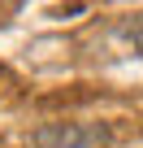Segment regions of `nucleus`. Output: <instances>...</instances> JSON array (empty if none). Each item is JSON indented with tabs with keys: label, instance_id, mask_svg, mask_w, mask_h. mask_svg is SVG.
<instances>
[{
	"label": "nucleus",
	"instance_id": "1",
	"mask_svg": "<svg viewBox=\"0 0 143 148\" xmlns=\"http://www.w3.org/2000/svg\"><path fill=\"white\" fill-rule=\"evenodd\" d=\"M35 148H108V126L100 122H43L30 135Z\"/></svg>",
	"mask_w": 143,
	"mask_h": 148
}]
</instances>
